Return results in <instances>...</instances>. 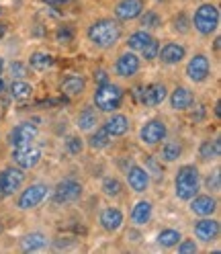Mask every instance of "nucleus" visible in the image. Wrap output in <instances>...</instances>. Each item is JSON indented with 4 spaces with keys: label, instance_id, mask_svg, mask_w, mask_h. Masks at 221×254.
<instances>
[{
    "label": "nucleus",
    "instance_id": "f257e3e1",
    "mask_svg": "<svg viewBox=\"0 0 221 254\" xmlns=\"http://www.w3.org/2000/svg\"><path fill=\"white\" fill-rule=\"evenodd\" d=\"M84 37L88 45L97 52H109L117 47L123 39V23L115 17H99L86 25Z\"/></svg>",
    "mask_w": 221,
    "mask_h": 254
},
{
    "label": "nucleus",
    "instance_id": "f03ea898",
    "mask_svg": "<svg viewBox=\"0 0 221 254\" xmlns=\"http://www.w3.org/2000/svg\"><path fill=\"white\" fill-rule=\"evenodd\" d=\"M201 168L195 162H186L180 164L174 172V179H172V189H174V197L182 203H186L188 199H193L199 190H201Z\"/></svg>",
    "mask_w": 221,
    "mask_h": 254
},
{
    "label": "nucleus",
    "instance_id": "7ed1b4c3",
    "mask_svg": "<svg viewBox=\"0 0 221 254\" xmlns=\"http://www.w3.org/2000/svg\"><path fill=\"white\" fill-rule=\"evenodd\" d=\"M125 90L121 84L109 80V82H103V84H94V90H92V107L99 111L103 115H109V113H115L123 107V101H125Z\"/></svg>",
    "mask_w": 221,
    "mask_h": 254
},
{
    "label": "nucleus",
    "instance_id": "20e7f679",
    "mask_svg": "<svg viewBox=\"0 0 221 254\" xmlns=\"http://www.w3.org/2000/svg\"><path fill=\"white\" fill-rule=\"evenodd\" d=\"M191 25H193V31L199 37H211V35H215L219 31V25H221L219 4L211 2V0L197 4L193 14H191Z\"/></svg>",
    "mask_w": 221,
    "mask_h": 254
},
{
    "label": "nucleus",
    "instance_id": "39448f33",
    "mask_svg": "<svg viewBox=\"0 0 221 254\" xmlns=\"http://www.w3.org/2000/svg\"><path fill=\"white\" fill-rule=\"evenodd\" d=\"M168 137V123L162 117H150L141 123L139 131H137V139L144 148H158L162 141Z\"/></svg>",
    "mask_w": 221,
    "mask_h": 254
},
{
    "label": "nucleus",
    "instance_id": "423d86ee",
    "mask_svg": "<svg viewBox=\"0 0 221 254\" xmlns=\"http://www.w3.org/2000/svg\"><path fill=\"white\" fill-rule=\"evenodd\" d=\"M84 195V185L74 179V177H66L61 179L54 189H50V197L54 205H70L80 201Z\"/></svg>",
    "mask_w": 221,
    "mask_h": 254
},
{
    "label": "nucleus",
    "instance_id": "0eeeda50",
    "mask_svg": "<svg viewBox=\"0 0 221 254\" xmlns=\"http://www.w3.org/2000/svg\"><path fill=\"white\" fill-rule=\"evenodd\" d=\"M50 197V185L45 183H31L23 185V189L17 193V209L19 211H33Z\"/></svg>",
    "mask_w": 221,
    "mask_h": 254
},
{
    "label": "nucleus",
    "instance_id": "6e6552de",
    "mask_svg": "<svg viewBox=\"0 0 221 254\" xmlns=\"http://www.w3.org/2000/svg\"><path fill=\"white\" fill-rule=\"evenodd\" d=\"M184 76L188 82L193 84H205L211 78V58L203 52L193 54L191 58L184 60Z\"/></svg>",
    "mask_w": 221,
    "mask_h": 254
},
{
    "label": "nucleus",
    "instance_id": "1a4fd4ad",
    "mask_svg": "<svg viewBox=\"0 0 221 254\" xmlns=\"http://www.w3.org/2000/svg\"><path fill=\"white\" fill-rule=\"evenodd\" d=\"M27 183V172L19 166H4L0 170V201H4L8 197H14Z\"/></svg>",
    "mask_w": 221,
    "mask_h": 254
},
{
    "label": "nucleus",
    "instance_id": "9d476101",
    "mask_svg": "<svg viewBox=\"0 0 221 254\" xmlns=\"http://www.w3.org/2000/svg\"><path fill=\"white\" fill-rule=\"evenodd\" d=\"M133 97L135 101L146 107V109H156L166 103L168 99V86L164 82H150L146 86H137L133 88Z\"/></svg>",
    "mask_w": 221,
    "mask_h": 254
},
{
    "label": "nucleus",
    "instance_id": "9b49d317",
    "mask_svg": "<svg viewBox=\"0 0 221 254\" xmlns=\"http://www.w3.org/2000/svg\"><path fill=\"white\" fill-rule=\"evenodd\" d=\"M141 66H144V60L139 58V54L125 50L113 62V74L121 78V80H131V78H135L141 72Z\"/></svg>",
    "mask_w": 221,
    "mask_h": 254
},
{
    "label": "nucleus",
    "instance_id": "f8f14e48",
    "mask_svg": "<svg viewBox=\"0 0 221 254\" xmlns=\"http://www.w3.org/2000/svg\"><path fill=\"white\" fill-rule=\"evenodd\" d=\"M43 160V150L35 144H29L23 148H10V164L23 168L25 172L35 170Z\"/></svg>",
    "mask_w": 221,
    "mask_h": 254
},
{
    "label": "nucleus",
    "instance_id": "ddd939ff",
    "mask_svg": "<svg viewBox=\"0 0 221 254\" xmlns=\"http://www.w3.org/2000/svg\"><path fill=\"white\" fill-rule=\"evenodd\" d=\"M37 135H39V127L33 121H21L14 127H10V131L6 135V144L10 148H23L29 144H35Z\"/></svg>",
    "mask_w": 221,
    "mask_h": 254
},
{
    "label": "nucleus",
    "instance_id": "4468645a",
    "mask_svg": "<svg viewBox=\"0 0 221 254\" xmlns=\"http://www.w3.org/2000/svg\"><path fill=\"white\" fill-rule=\"evenodd\" d=\"M221 234V224L219 219L209 215V217H197L193 224V238L199 244H213Z\"/></svg>",
    "mask_w": 221,
    "mask_h": 254
},
{
    "label": "nucleus",
    "instance_id": "2eb2a0df",
    "mask_svg": "<svg viewBox=\"0 0 221 254\" xmlns=\"http://www.w3.org/2000/svg\"><path fill=\"white\" fill-rule=\"evenodd\" d=\"M125 183H127V187L135 195H146L152 187V179H150L148 170L139 162H131L127 168H125Z\"/></svg>",
    "mask_w": 221,
    "mask_h": 254
},
{
    "label": "nucleus",
    "instance_id": "dca6fc26",
    "mask_svg": "<svg viewBox=\"0 0 221 254\" xmlns=\"http://www.w3.org/2000/svg\"><path fill=\"white\" fill-rule=\"evenodd\" d=\"M188 58V47L180 41H166L164 45H160V52H158V62L162 66L174 68Z\"/></svg>",
    "mask_w": 221,
    "mask_h": 254
},
{
    "label": "nucleus",
    "instance_id": "f3484780",
    "mask_svg": "<svg viewBox=\"0 0 221 254\" xmlns=\"http://www.w3.org/2000/svg\"><path fill=\"white\" fill-rule=\"evenodd\" d=\"M188 205V211H191L195 217H209V215H215L217 209H219V201H217V195H211V193H199L186 201Z\"/></svg>",
    "mask_w": 221,
    "mask_h": 254
},
{
    "label": "nucleus",
    "instance_id": "a211bd4d",
    "mask_svg": "<svg viewBox=\"0 0 221 254\" xmlns=\"http://www.w3.org/2000/svg\"><path fill=\"white\" fill-rule=\"evenodd\" d=\"M86 88H88V80H86L84 74H66L57 84V90H59L61 97L72 99V101L82 99Z\"/></svg>",
    "mask_w": 221,
    "mask_h": 254
},
{
    "label": "nucleus",
    "instance_id": "6ab92c4d",
    "mask_svg": "<svg viewBox=\"0 0 221 254\" xmlns=\"http://www.w3.org/2000/svg\"><path fill=\"white\" fill-rule=\"evenodd\" d=\"M148 8L146 0H117L113 6V17L119 23H133Z\"/></svg>",
    "mask_w": 221,
    "mask_h": 254
},
{
    "label": "nucleus",
    "instance_id": "aec40b11",
    "mask_svg": "<svg viewBox=\"0 0 221 254\" xmlns=\"http://www.w3.org/2000/svg\"><path fill=\"white\" fill-rule=\"evenodd\" d=\"M99 226L107 234H117L125 226V211L115 205H107L99 211Z\"/></svg>",
    "mask_w": 221,
    "mask_h": 254
},
{
    "label": "nucleus",
    "instance_id": "412c9836",
    "mask_svg": "<svg viewBox=\"0 0 221 254\" xmlns=\"http://www.w3.org/2000/svg\"><path fill=\"white\" fill-rule=\"evenodd\" d=\"M166 101L170 105V111H174V113H186L197 99H195V92L188 86L176 84L172 90H168V99Z\"/></svg>",
    "mask_w": 221,
    "mask_h": 254
},
{
    "label": "nucleus",
    "instance_id": "4be33fe9",
    "mask_svg": "<svg viewBox=\"0 0 221 254\" xmlns=\"http://www.w3.org/2000/svg\"><path fill=\"white\" fill-rule=\"evenodd\" d=\"M103 129L113 137V139H119V137H125L131 129V119L129 115L121 113V111H115V113H109L107 119L101 123Z\"/></svg>",
    "mask_w": 221,
    "mask_h": 254
},
{
    "label": "nucleus",
    "instance_id": "5701e85b",
    "mask_svg": "<svg viewBox=\"0 0 221 254\" xmlns=\"http://www.w3.org/2000/svg\"><path fill=\"white\" fill-rule=\"evenodd\" d=\"M154 217V203L150 199H139L133 203V207L129 211V224L133 228H146Z\"/></svg>",
    "mask_w": 221,
    "mask_h": 254
},
{
    "label": "nucleus",
    "instance_id": "b1692460",
    "mask_svg": "<svg viewBox=\"0 0 221 254\" xmlns=\"http://www.w3.org/2000/svg\"><path fill=\"white\" fill-rule=\"evenodd\" d=\"M99 125H101V113L92 105H86V107H82L80 111H78V115H76L78 133H88Z\"/></svg>",
    "mask_w": 221,
    "mask_h": 254
},
{
    "label": "nucleus",
    "instance_id": "393cba45",
    "mask_svg": "<svg viewBox=\"0 0 221 254\" xmlns=\"http://www.w3.org/2000/svg\"><path fill=\"white\" fill-rule=\"evenodd\" d=\"M47 246H50V238H47V234H43V232H29V234L19 238V250L25 254L41 252Z\"/></svg>",
    "mask_w": 221,
    "mask_h": 254
},
{
    "label": "nucleus",
    "instance_id": "a878e982",
    "mask_svg": "<svg viewBox=\"0 0 221 254\" xmlns=\"http://www.w3.org/2000/svg\"><path fill=\"white\" fill-rule=\"evenodd\" d=\"M160 152H158V158L164 162V164H174L178 162L182 154H184V146H182V141L180 139H164L160 146Z\"/></svg>",
    "mask_w": 221,
    "mask_h": 254
},
{
    "label": "nucleus",
    "instance_id": "bb28decb",
    "mask_svg": "<svg viewBox=\"0 0 221 254\" xmlns=\"http://www.w3.org/2000/svg\"><path fill=\"white\" fill-rule=\"evenodd\" d=\"M197 154H199V160L201 162H207V164L219 162V158H221V139H219V135L205 137L201 144H199Z\"/></svg>",
    "mask_w": 221,
    "mask_h": 254
},
{
    "label": "nucleus",
    "instance_id": "cd10ccee",
    "mask_svg": "<svg viewBox=\"0 0 221 254\" xmlns=\"http://www.w3.org/2000/svg\"><path fill=\"white\" fill-rule=\"evenodd\" d=\"M6 90H8L10 101H19V103L29 101L35 94V86L27 78H12L10 84H6Z\"/></svg>",
    "mask_w": 221,
    "mask_h": 254
},
{
    "label": "nucleus",
    "instance_id": "c85d7f7f",
    "mask_svg": "<svg viewBox=\"0 0 221 254\" xmlns=\"http://www.w3.org/2000/svg\"><path fill=\"white\" fill-rule=\"evenodd\" d=\"M27 66H29V70L43 74V72H50L55 66V58L52 54H47V52L37 50V52H31V56L27 60Z\"/></svg>",
    "mask_w": 221,
    "mask_h": 254
},
{
    "label": "nucleus",
    "instance_id": "c756f323",
    "mask_svg": "<svg viewBox=\"0 0 221 254\" xmlns=\"http://www.w3.org/2000/svg\"><path fill=\"white\" fill-rule=\"evenodd\" d=\"M84 141H86V148H90V150H94V152H103V150H107V148L113 146V137H110V135L103 129V125L94 127L92 131H88V137H86Z\"/></svg>",
    "mask_w": 221,
    "mask_h": 254
},
{
    "label": "nucleus",
    "instance_id": "7c9ffc66",
    "mask_svg": "<svg viewBox=\"0 0 221 254\" xmlns=\"http://www.w3.org/2000/svg\"><path fill=\"white\" fill-rule=\"evenodd\" d=\"M182 240V232L176 228H162L156 234V244L162 250H174V246Z\"/></svg>",
    "mask_w": 221,
    "mask_h": 254
},
{
    "label": "nucleus",
    "instance_id": "2f4dec72",
    "mask_svg": "<svg viewBox=\"0 0 221 254\" xmlns=\"http://www.w3.org/2000/svg\"><path fill=\"white\" fill-rule=\"evenodd\" d=\"M137 25H139V29H146V31H150V33H154V31L164 27V17L154 8H146L139 14Z\"/></svg>",
    "mask_w": 221,
    "mask_h": 254
},
{
    "label": "nucleus",
    "instance_id": "473e14b6",
    "mask_svg": "<svg viewBox=\"0 0 221 254\" xmlns=\"http://www.w3.org/2000/svg\"><path fill=\"white\" fill-rule=\"evenodd\" d=\"M170 29L172 33L178 35V37H186L193 33V25H191V14L184 12V10H178L174 17L170 21Z\"/></svg>",
    "mask_w": 221,
    "mask_h": 254
},
{
    "label": "nucleus",
    "instance_id": "72a5a7b5",
    "mask_svg": "<svg viewBox=\"0 0 221 254\" xmlns=\"http://www.w3.org/2000/svg\"><path fill=\"white\" fill-rule=\"evenodd\" d=\"M154 37V33H150V31H146V29H137V31H133V33H129L127 37H125V47L127 50H131V52H141L144 50V45L150 41Z\"/></svg>",
    "mask_w": 221,
    "mask_h": 254
},
{
    "label": "nucleus",
    "instance_id": "f704fd0d",
    "mask_svg": "<svg viewBox=\"0 0 221 254\" xmlns=\"http://www.w3.org/2000/svg\"><path fill=\"white\" fill-rule=\"evenodd\" d=\"M144 168L148 170L152 183H162L164 181V166H162V160L154 154H146L144 156Z\"/></svg>",
    "mask_w": 221,
    "mask_h": 254
},
{
    "label": "nucleus",
    "instance_id": "c9c22d12",
    "mask_svg": "<svg viewBox=\"0 0 221 254\" xmlns=\"http://www.w3.org/2000/svg\"><path fill=\"white\" fill-rule=\"evenodd\" d=\"M123 183H121V179L119 177H105L103 181H101V193L107 197V199H119L121 195H123Z\"/></svg>",
    "mask_w": 221,
    "mask_h": 254
},
{
    "label": "nucleus",
    "instance_id": "e433bc0d",
    "mask_svg": "<svg viewBox=\"0 0 221 254\" xmlns=\"http://www.w3.org/2000/svg\"><path fill=\"white\" fill-rule=\"evenodd\" d=\"M74 39H76V29H74L72 25L61 23L59 27H55V31H54V41H55L57 45H70V43H74Z\"/></svg>",
    "mask_w": 221,
    "mask_h": 254
},
{
    "label": "nucleus",
    "instance_id": "4c0bfd02",
    "mask_svg": "<svg viewBox=\"0 0 221 254\" xmlns=\"http://www.w3.org/2000/svg\"><path fill=\"white\" fill-rule=\"evenodd\" d=\"M64 150L70 154V156H80L84 150H86V141L80 133H72L64 139Z\"/></svg>",
    "mask_w": 221,
    "mask_h": 254
},
{
    "label": "nucleus",
    "instance_id": "58836bf2",
    "mask_svg": "<svg viewBox=\"0 0 221 254\" xmlns=\"http://www.w3.org/2000/svg\"><path fill=\"white\" fill-rule=\"evenodd\" d=\"M160 39L158 37H152L146 45H144V50L139 52V58L144 60V62H156L158 60V52H160Z\"/></svg>",
    "mask_w": 221,
    "mask_h": 254
},
{
    "label": "nucleus",
    "instance_id": "ea45409f",
    "mask_svg": "<svg viewBox=\"0 0 221 254\" xmlns=\"http://www.w3.org/2000/svg\"><path fill=\"white\" fill-rule=\"evenodd\" d=\"M186 113H188V119H191L193 123H201V121H205L209 117V109H207V105H205V103H197L195 101Z\"/></svg>",
    "mask_w": 221,
    "mask_h": 254
},
{
    "label": "nucleus",
    "instance_id": "a19ab883",
    "mask_svg": "<svg viewBox=\"0 0 221 254\" xmlns=\"http://www.w3.org/2000/svg\"><path fill=\"white\" fill-rule=\"evenodd\" d=\"M201 185H205V189H207L211 195H219V190H221V174H219V168H215L213 172H209L207 179L201 181Z\"/></svg>",
    "mask_w": 221,
    "mask_h": 254
},
{
    "label": "nucleus",
    "instance_id": "79ce46f5",
    "mask_svg": "<svg viewBox=\"0 0 221 254\" xmlns=\"http://www.w3.org/2000/svg\"><path fill=\"white\" fill-rule=\"evenodd\" d=\"M6 70L10 74V80H12V78H27L29 76L27 62H21V60H14V62L6 64Z\"/></svg>",
    "mask_w": 221,
    "mask_h": 254
},
{
    "label": "nucleus",
    "instance_id": "37998d69",
    "mask_svg": "<svg viewBox=\"0 0 221 254\" xmlns=\"http://www.w3.org/2000/svg\"><path fill=\"white\" fill-rule=\"evenodd\" d=\"M174 250L178 254H197L201 250V246H199V242L195 240V238H184L182 236V240L174 246Z\"/></svg>",
    "mask_w": 221,
    "mask_h": 254
},
{
    "label": "nucleus",
    "instance_id": "c03bdc74",
    "mask_svg": "<svg viewBox=\"0 0 221 254\" xmlns=\"http://www.w3.org/2000/svg\"><path fill=\"white\" fill-rule=\"evenodd\" d=\"M39 2L50 6V8H68V6L76 4L78 0H39Z\"/></svg>",
    "mask_w": 221,
    "mask_h": 254
},
{
    "label": "nucleus",
    "instance_id": "a18cd8bd",
    "mask_svg": "<svg viewBox=\"0 0 221 254\" xmlns=\"http://www.w3.org/2000/svg\"><path fill=\"white\" fill-rule=\"evenodd\" d=\"M92 78H94V84H103V82H109L110 80V74L107 68H97L92 72Z\"/></svg>",
    "mask_w": 221,
    "mask_h": 254
},
{
    "label": "nucleus",
    "instance_id": "49530a36",
    "mask_svg": "<svg viewBox=\"0 0 221 254\" xmlns=\"http://www.w3.org/2000/svg\"><path fill=\"white\" fill-rule=\"evenodd\" d=\"M213 117H215V121H221V101L219 99H215V103H213Z\"/></svg>",
    "mask_w": 221,
    "mask_h": 254
},
{
    "label": "nucleus",
    "instance_id": "de8ad7c7",
    "mask_svg": "<svg viewBox=\"0 0 221 254\" xmlns=\"http://www.w3.org/2000/svg\"><path fill=\"white\" fill-rule=\"evenodd\" d=\"M219 47H221V37L215 33V39H213V50H215V54L219 56Z\"/></svg>",
    "mask_w": 221,
    "mask_h": 254
},
{
    "label": "nucleus",
    "instance_id": "09e8293b",
    "mask_svg": "<svg viewBox=\"0 0 221 254\" xmlns=\"http://www.w3.org/2000/svg\"><path fill=\"white\" fill-rule=\"evenodd\" d=\"M0 94H6V80H4V76H0Z\"/></svg>",
    "mask_w": 221,
    "mask_h": 254
},
{
    "label": "nucleus",
    "instance_id": "8fccbe9b",
    "mask_svg": "<svg viewBox=\"0 0 221 254\" xmlns=\"http://www.w3.org/2000/svg\"><path fill=\"white\" fill-rule=\"evenodd\" d=\"M4 70H6V60H4L2 56H0V76L4 74Z\"/></svg>",
    "mask_w": 221,
    "mask_h": 254
},
{
    "label": "nucleus",
    "instance_id": "3c124183",
    "mask_svg": "<svg viewBox=\"0 0 221 254\" xmlns=\"http://www.w3.org/2000/svg\"><path fill=\"white\" fill-rule=\"evenodd\" d=\"M4 33H6V25H2V23H0V39L4 37Z\"/></svg>",
    "mask_w": 221,
    "mask_h": 254
},
{
    "label": "nucleus",
    "instance_id": "603ef678",
    "mask_svg": "<svg viewBox=\"0 0 221 254\" xmlns=\"http://www.w3.org/2000/svg\"><path fill=\"white\" fill-rule=\"evenodd\" d=\"M2 14H4V8H2V4H0V19H2Z\"/></svg>",
    "mask_w": 221,
    "mask_h": 254
}]
</instances>
